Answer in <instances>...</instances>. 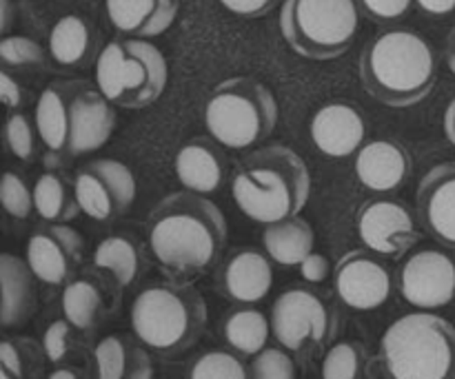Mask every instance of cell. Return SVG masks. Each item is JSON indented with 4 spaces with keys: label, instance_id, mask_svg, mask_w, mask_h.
<instances>
[{
    "label": "cell",
    "instance_id": "cell-1",
    "mask_svg": "<svg viewBox=\"0 0 455 379\" xmlns=\"http://www.w3.org/2000/svg\"><path fill=\"white\" fill-rule=\"evenodd\" d=\"M147 242L169 280L191 282L207 273L225 251V213L200 193L176 191L164 195L149 213Z\"/></svg>",
    "mask_w": 455,
    "mask_h": 379
},
{
    "label": "cell",
    "instance_id": "cell-2",
    "mask_svg": "<svg viewBox=\"0 0 455 379\" xmlns=\"http://www.w3.org/2000/svg\"><path fill=\"white\" fill-rule=\"evenodd\" d=\"M231 193L240 211L258 225L293 217L309 202V167L289 146H262L235 167Z\"/></svg>",
    "mask_w": 455,
    "mask_h": 379
},
{
    "label": "cell",
    "instance_id": "cell-3",
    "mask_svg": "<svg viewBox=\"0 0 455 379\" xmlns=\"http://www.w3.org/2000/svg\"><path fill=\"white\" fill-rule=\"evenodd\" d=\"M435 53L429 40L409 29H391L363 49L360 83L373 100L404 109L425 100L435 87Z\"/></svg>",
    "mask_w": 455,
    "mask_h": 379
},
{
    "label": "cell",
    "instance_id": "cell-4",
    "mask_svg": "<svg viewBox=\"0 0 455 379\" xmlns=\"http://www.w3.org/2000/svg\"><path fill=\"white\" fill-rule=\"evenodd\" d=\"M207 327V302L191 282L169 280L142 288L132 304L138 340L163 358L189 351Z\"/></svg>",
    "mask_w": 455,
    "mask_h": 379
},
{
    "label": "cell",
    "instance_id": "cell-5",
    "mask_svg": "<svg viewBox=\"0 0 455 379\" xmlns=\"http://www.w3.org/2000/svg\"><path fill=\"white\" fill-rule=\"evenodd\" d=\"M378 359L394 379H453L455 327L427 311L403 315L382 336Z\"/></svg>",
    "mask_w": 455,
    "mask_h": 379
},
{
    "label": "cell",
    "instance_id": "cell-6",
    "mask_svg": "<svg viewBox=\"0 0 455 379\" xmlns=\"http://www.w3.org/2000/svg\"><path fill=\"white\" fill-rule=\"evenodd\" d=\"M278 122L274 91L251 75H234L218 84L204 107V124L218 145L249 149L265 140Z\"/></svg>",
    "mask_w": 455,
    "mask_h": 379
},
{
    "label": "cell",
    "instance_id": "cell-7",
    "mask_svg": "<svg viewBox=\"0 0 455 379\" xmlns=\"http://www.w3.org/2000/svg\"><path fill=\"white\" fill-rule=\"evenodd\" d=\"M164 53L147 38H116L96 58V84L114 105L142 109L167 89Z\"/></svg>",
    "mask_w": 455,
    "mask_h": 379
},
{
    "label": "cell",
    "instance_id": "cell-8",
    "mask_svg": "<svg viewBox=\"0 0 455 379\" xmlns=\"http://www.w3.org/2000/svg\"><path fill=\"white\" fill-rule=\"evenodd\" d=\"M284 43L307 60H333L358 36V0H284L280 9Z\"/></svg>",
    "mask_w": 455,
    "mask_h": 379
},
{
    "label": "cell",
    "instance_id": "cell-9",
    "mask_svg": "<svg viewBox=\"0 0 455 379\" xmlns=\"http://www.w3.org/2000/svg\"><path fill=\"white\" fill-rule=\"evenodd\" d=\"M269 320L275 342L300 359L327 349L338 331L336 309L311 288L296 287L280 293Z\"/></svg>",
    "mask_w": 455,
    "mask_h": 379
},
{
    "label": "cell",
    "instance_id": "cell-10",
    "mask_svg": "<svg viewBox=\"0 0 455 379\" xmlns=\"http://www.w3.org/2000/svg\"><path fill=\"white\" fill-rule=\"evenodd\" d=\"M74 186L83 213L96 222L118 220L136 200V178L120 160H92L76 171Z\"/></svg>",
    "mask_w": 455,
    "mask_h": 379
},
{
    "label": "cell",
    "instance_id": "cell-11",
    "mask_svg": "<svg viewBox=\"0 0 455 379\" xmlns=\"http://www.w3.org/2000/svg\"><path fill=\"white\" fill-rule=\"evenodd\" d=\"M355 229L369 251L387 257L407 256L420 240L411 211L395 200H367L355 213Z\"/></svg>",
    "mask_w": 455,
    "mask_h": 379
},
{
    "label": "cell",
    "instance_id": "cell-12",
    "mask_svg": "<svg viewBox=\"0 0 455 379\" xmlns=\"http://www.w3.org/2000/svg\"><path fill=\"white\" fill-rule=\"evenodd\" d=\"M398 291L416 309H440L455 297V262L447 253L425 249L400 265Z\"/></svg>",
    "mask_w": 455,
    "mask_h": 379
},
{
    "label": "cell",
    "instance_id": "cell-13",
    "mask_svg": "<svg viewBox=\"0 0 455 379\" xmlns=\"http://www.w3.org/2000/svg\"><path fill=\"white\" fill-rule=\"evenodd\" d=\"M389 269L373 256V251H347L333 266V288L338 300L351 311H376L391 296Z\"/></svg>",
    "mask_w": 455,
    "mask_h": 379
},
{
    "label": "cell",
    "instance_id": "cell-14",
    "mask_svg": "<svg viewBox=\"0 0 455 379\" xmlns=\"http://www.w3.org/2000/svg\"><path fill=\"white\" fill-rule=\"evenodd\" d=\"M83 235L62 222H47L29 235L27 265L36 278L49 287L67 284L83 262Z\"/></svg>",
    "mask_w": 455,
    "mask_h": 379
},
{
    "label": "cell",
    "instance_id": "cell-15",
    "mask_svg": "<svg viewBox=\"0 0 455 379\" xmlns=\"http://www.w3.org/2000/svg\"><path fill=\"white\" fill-rule=\"evenodd\" d=\"M116 129L114 102L84 80H76L69 109V145L67 158L93 154L109 142Z\"/></svg>",
    "mask_w": 455,
    "mask_h": 379
},
{
    "label": "cell",
    "instance_id": "cell-16",
    "mask_svg": "<svg viewBox=\"0 0 455 379\" xmlns=\"http://www.w3.org/2000/svg\"><path fill=\"white\" fill-rule=\"evenodd\" d=\"M416 211L429 238L455 249V160L435 164L422 176L416 191Z\"/></svg>",
    "mask_w": 455,
    "mask_h": 379
},
{
    "label": "cell",
    "instance_id": "cell-17",
    "mask_svg": "<svg viewBox=\"0 0 455 379\" xmlns=\"http://www.w3.org/2000/svg\"><path fill=\"white\" fill-rule=\"evenodd\" d=\"M218 291L235 304H256L274 287L271 257L256 249H235L218 271Z\"/></svg>",
    "mask_w": 455,
    "mask_h": 379
},
{
    "label": "cell",
    "instance_id": "cell-18",
    "mask_svg": "<svg viewBox=\"0 0 455 379\" xmlns=\"http://www.w3.org/2000/svg\"><path fill=\"white\" fill-rule=\"evenodd\" d=\"M76 80H53L43 89L36 102L34 122L38 129L40 142L47 149L44 167H62L67 158V145H69V109L71 96H74Z\"/></svg>",
    "mask_w": 455,
    "mask_h": 379
},
{
    "label": "cell",
    "instance_id": "cell-19",
    "mask_svg": "<svg viewBox=\"0 0 455 379\" xmlns=\"http://www.w3.org/2000/svg\"><path fill=\"white\" fill-rule=\"evenodd\" d=\"M411 155L398 140L380 138L363 145L355 154V178L373 193H391L403 189L411 176Z\"/></svg>",
    "mask_w": 455,
    "mask_h": 379
},
{
    "label": "cell",
    "instance_id": "cell-20",
    "mask_svg": "<svg viewBox=\"0 0 455 379\" xmlns=\"http://www.w3.org/2000/svg\"><path fill=\"white\" fill-rule=\"evenodd\" d=\"M367 124L358 107L349 102H331L311 118V140L320 154L329 158H347L363 146Z\"/></svg>",
    "mask_w": 455,
    "mask_h": 379
},
{
    "label": "cell",
    "instance_id": "cell-21",
    "mask_svg": "<svg viewBox=\"0 0 455 379\" xmlns=\"http://www.w3.org/2000/svg\"><path fill=\"white\" fill-rule=\"evenodd\" d=\"M105 4L111 25L136 38L164 34L180 13V0H105Z\"/></svg>",
    "mask_w": 455,
    "mask_h": 379
},
{
    "label": "cell",
    "instance_id": "cell-22",
    "mask_svg": "<svg viewBox=\"0 0 455 379\" xmlns=\"http://www.w3.org/2000/svg\"><path fill=\"white\" fill-rule=\"evenodd\" d=\"M213 138H194L178 149L173 169L187 191L207 195L220 191L225 182V158L213 145Z\"/></svg>",
    "mask_w": 455,
    "mask_h": 379
},
{
    "label": "cell",
    "instance_id": "cell-23",
    "mask_svg": "<svg viewBox=\"0 0 455 379\" xmlns=\"http://www.w3.org/2000/svg\"><path fill=\"white\" fill-rule=\"evenodd\" d=\"M36 275L27 260L3 253L0 256V284H3V306L0 320L4 328H13L25 324L36 311Z\"/></svg>",
    "mask_w": 455,
    "mask_h": 379
},
{
    "label": "cell",
    "instance_id": "cell-24",
    "mask_svg": "<svg viewBox=\"0 0 455 379\" xmlns=\"http://www.w3.org/2000/svg\"><path fill=\"white\" fill-rule=\"evenodd\" d=\"M96 377L100 379H149L154 364L140 340L129 336H107L93 349Z\"/></svg>",
    "mask_w": 455,
    "mask_h": 379
},
{
    "label": "cell",
    "instance_id": "cell-25",
    "mask_svg": "<svg viewBox=\"0 0 455 379\" xmlns=\"http://www.w3.org/2000/svg\"><path fill=\"white\" fill-rule=\"evenodd\" d=\"M49 56L60 69H80L93 60L98 47L96 31L83 16L67 13L49 31Z\"/></svg>",
    "mask_w": 455,
    "mask_h": 379
},
{
    "label": "cell",
    "instance_id": "cell-26",
    "mask_svg": "<svg viewBox=\"0 0 455 379\" xmlns=\"http://www.w3.org/2000/svg\"><path fill=\"white\" fill-rule=\"evenodd\" d=\"M314 229L298 216L271 222L262 231V247L267 256L283 266H300L302 260L314 251Z\"/></svg>",
    "mask_w": 455,
    "mask_h": 379
},
{
    "label": "cell",
    "instance_id": "cell-27",
    "mask_svg": "<svg viewBox=\"0 0 455 379\" xmlns=\"http://www.w3.org/2000/svg\"><path fill=\"white\" fill-rule=\"evenodd\" d=\"M62 315L78 331H92L107 318L105 288L92 278H76L65 284L60 297Z\"/></svg>",
    "mask_w": 455,
    "mask_h": 379
},
{
    "label": "cell",
    "instance_id": "cell-28",
    "mask_svg": "<svg viewBox=\"0 0 455 379\" xmlns=\"http://www.w3.org/2000/svg\"><path fill=\"white\" fill-rule=\"evenodd\" d=\"M34 209L44 222L74 220L83 209L76 198L74 182L62 173L47 169L34 185Z\"/></svg>",
    "mask_w": 455,
    "mask_h": 379
},
{
    "label": "cell",
    "instance_id": "cell-29",
    "mask_svg": "<svg viewBox=\"0 0 455 379\" xmlns=\"http://www.w3.org/2000/svg\"><path fill=\"white\" fill-rule=\"evenodd\" d=\"M93 266L109 273L116 284L124 288L136 282L145 260L136 240L129 235H109L93 251Z\"/></svg>",
    "mask_w": 455,
    "mask_h": 379
},
{
    "label": "cell",
    "instance_id": "cell-30",
    "mask_svg": "<svg viewBox=\"0 0 455 379\" xmlns=\"http://www.w3.org/2000/svg\"><path fill=\"white\" fill-rule=\"evenodd\" d=\"M222 336L229 349L240 355H258L267 346L271 336V320L258 309H235L222 322Z\"/></svg>",
    "mask_w": 455,
    "mask_h": 379
},
{
    "label": "cell",
    "instance_id": "cell-31",
    "mask_svg": "<svg viewBox=\"0 0 455 379\" xmlns=\"http://www.w3.org/2000/svg\"><path fill=\"white\" fill-rule=\"evenodd\" d=\"M47 359L43 342L31 337H4L0 344V377L25 379L43 371Z\"/></svg>",
    "mask_w": 455,
    "mask_h": 379
},
{
    "label": "cell",
    "instance_id": "cell-32",
    "mask_svg": "<svg viewBox=\"0 0 455 379\" xmlns=\"http://www.w3.org/2000/svg\"><path fill=\"white\" fill-rule=\"evenodd\" d=\"M367 351L360 342H336L323 359L324 379H358L367 375Z\"/></svg>",
    "mask_w": 455,
    "mask_h": 379
},
{
    "label": "cell",
    "instance_id": "cell-33",
    "mask_svg": "<svg viewBox=\"0 0 455 379\" xmlns=\"http://www.w3.org/2000/svg\"><path fill=\"white\" fill-rule=\"evenodd\" d=\"M251 375L238 351H209L189 368L191 379H244Z\"/></svg>",
    "mask_w": 455,
    "mask_h": 379
},
{
    "label": "cell",
    "instance_id": "cell-34",
    "mask_svg": "<svg viewBox=\"0 0 455 379\" xmlns=\"http://www.w3.org/2000/svg\"><path fill=\"white\" fill-rule=\"evenodd\" d=\"M0 60L7 69L43 67L47 56L44 49L29 36H4L0 40Z\"/></svg>",
    "mask_w": 455,
    "mask_h": 379
},
{
    "label": "cell",
    "instance_id": "cell-35",
    "mask_svg": "<svg viewBox=\"0 0 455 379\" xmlns=\"http://www.w3.org/2000/svg\"><path fill=\"white\" fill-rule=\"evenodd\" d=\"M291 351L284 346H265L258 355H253L251 377L253 379H293L298 368L293 362Z\"/></svg>",
    "mask_w": 455,
    "mask_h": 379
},
{
    "label": "cell",
    "instance_id": "cell-36",
    "mask_svg": "<svg viewBox=\"0 0 455 379\" xmlns=\"http://www.w3.org/2000/svg\"><path fill=\"white\" fill-rule=\"evenodd\" d=\"M0 200H3L4 211L16 220H27L34 211V189L27 186L18 173L7 171L0 186Z\"/></svg>",
    "mask_w": 455,
    "mask_h": 379
},
{
    "label": "cell",
    "instance_id": "cell-37",
    "mask_svg": "<svg viewBox=\"0 0 455 379\" xmlns=\"http://www.w3.org/2000/svg\"><path fill=\"white\" fill-rule=\"evenodd\" d=\"M36 122H31L25 114H12L4 124V140L7 149L18 160H31L36 155Z\"/></svg>",
    "mask_w": 455,
    "mask_h": 379
},
{
    "label": "cell",
    "instance_id": "cell-38",
    "mask_svg": "<svg viewBox=\"0 0 455 379\" xmlns=\"http://www.w3.org/2000/svg\"><path fill=\"white\" fill-rule=\"evenodd\" d=\"M71 322L69 320H56L47 327L43 336V346L47 359L53 364H60L71 353Z\"/></svg>",
    "mask_w": 455,
    "mask_h": 379
},
{
    "label": "cell",
    "instance_id": "cell-39",
    "mask_svg": "<svg viewBox=\"0 0 455 379\" xmlns=\"http://www.w3.org/2000/svg\"><path fill=\"white\" fill-rule=\"evenodd\" d=\"M416 0H358V7L369 20L389 25L407 16Z\"/></svg>",
    "mask_w": 455,
    "mask_h": 379
},
{
    "label": "cell",
    "instance_id": "cell-40",
    "mask_svg": "<svg viewBox=\"0 0 455 379\" xmlns=\"http://www.w3.org/2000/svg\"><path fill=\"white\" fill-rule=\"evenodd\" d=\"M227 12L244 18H260L278 4V0H220Z\"/></svg>",
    "mask_w": 455,
    "mask_h": 379
},
{
    "label": "cell",
    "instance_id": "cell-41",
    "mask_svg": "<svg viewBox=\"0 0 455 379\" xmlns=\"http://www.w3.org/2000/svg\"><path fill=\"white\" fill-rule=\"evenodd\" d=\"M331 273V266H329V260L323 256V253H314L311 251L309 256L302 260L300 265V275L305 282L309 284H320L329 278Z\"/></svg>",
    "mask_w": 455,
    "mask_h": 379
},
{
    "label": "cell",
    "instance_id": "cell-42",
    "mask_svg": "<svg viewBox=\"0 0 455 379\" xmlns=\"http://www.w3.org/2000/svg\"><path fill=\"white\" fill-rule=\"evenodd\" d=\"M0 96L7 109H18L22 105V87L7 69L0 71Z\"/></svg>",
    "mask_w": 455,
    "mask_h": 379
},
{
    "label": "cell",
    "instance_id": "cell-43",
    "mask_svg": "<svg viewBox=\"0 0 455 379\" xmlns=\"http://www.w3.org/2000/svg\"><path fill=\"white\" fill-rule=\"evenodd\" d=\"M416 4L429 16H447L455 12V0H416Z\"/></svg>",
    "mask_w": 455,
    "mask_h": 379
},
{
    "label": "cell",
    "instance_id": "cell-44",
    "mask_svg": "<svg viewBox=\"0 0 455 379\" xmlns=\"http://www.w3.org/2000/svg\"><path fill=\"white\" fill-rule=\"evenodd\" d=\"M444 133H447L449 142L455 146V98L449 102L447 111H444Z\"/></svg>",
    "mask_w": 455,
    "mask_h": 379
},
{
    "label": "cell",
    "instance_id": "cell-45",
    "mask_svg": "<svg viewBox=\"0 0 455 379\" xmlns=\"http://www.w3.org/2000/svg\"><path fill=\"white\" fill-rule=\"evenodd\" d=\"M80 375H83V373H80L78 368H74V367L53 368L52 373H47L49 379H76V377H80Z\"/></svg>",
    "mask_w": 455,
    "mask_h": 379
},
{
    "label": "cell",
    "instance_id": "cell-46",
    "mask_svg": "<svg viewBox=\"0 0 455 379\" xmlns=\"http://www.w3.org/2000/svg\"><path fill=\"white\" fill-rule=\"evenodd\" d=\"M447 65L455 75V27L449 31V38H447Z\"/></svg>",
    "mask_w": 455,
    "mask_h": 379
},
{
    "label": "cell",
    "instance_id": "cell-47",
    "mask_svg": "<svg viewBox=\"0 0 455 379\" xmlns=\"http://www.w3.org/2000/svg\"><path fill=\"white\" fill-rule=\"evenodd\" d=\"M9 25H12V3L3 0V31H7Z\"/></svg>",
    "mask_w": 455,
    "mask_h": 379
}]
</instances>
